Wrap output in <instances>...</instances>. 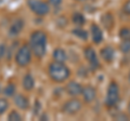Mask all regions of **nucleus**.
Returning a JSON list of instances; mask_svg holds the SVG:
<instances>
[{
	"mask_svg": "<svg viewBox=\"0 0 130 121\" xmlns=\"http://www.w3.org/2000/svg\"><path fill=\"white\" fill-rule=\"evenodd\" d=\"M31 51L35 53L37 57H42L46 54L47 50V36L43 31H34L29 39Z\"/></svg>",
	"mask_w": 130,
	"mask_h": 121,
	"instance_id": "f257e3e1",
	"label": "nucleus"
},
{
	"mask_svg": "<svg viewBox=\"0 0 130 121\" xmlns=\"http://www.w3.org/2000/svg\"><path fill=\"white\" fill-rule=\"evenodd\" d=\"M70 69L63 63L53 62L49 65V76L55 82H63L70 77Z\"/></svg>",
	"mask_w": 130,
	"mask_h": 121,
	"instance_id": "f03ea898",
	"label": "nucleus"
},
{
	"mask_svg": "<svg viewBox=\"0 0 130 121\" xmlns=\"http://www.w3.org/2000/svg\"><path fill=\"white\" fill-rule=\"evenodd\" d=\"M30 59H31V50L27 44H24L16 52L15 63L20 67H24L30 63Z\"/></svg>",
	"mask_w": 130,
	"mask_h": 121,
	"instance_id": "7ed1b4c3",
	"label": "nucleus"
},
{
	"mask_svg": "<svg viewBox=\"0 0 130 121\" xmlns=\"http://www.w3.org/2000/svg\"><path fill=\"white\" fill-rule=\"evenodd\" d=\"M119 100V87L116 82H111L107 89L105 104L107 107H114Z\"/></svg>",
	"mask_w": 130,
	"mask_h": 121,
	"instance_id": "20e7f679",
	"label": "nucleus"
},
{
	"mask_svg": "<svg viewBox=\"0 0 130 121\" xmlns=\"http://www.w3.org/2000/svg\"><path fill=\"white\" fill-rule=\"evenodd\" d=\"M27 5L29 7V9L39 16H43V15L48 14L49 11H50L49 5L47 2L41 1V0H28Z\"/></svg>",
	"mask_w": 130,
	"mask_h": 121,
	"instance_id": "39448f33",
	"label": "nucleus"
},
{
	"mask_svg": "<svg viewBox=\"0 0 130 121\" xmlns=\"http://www.w3.org/2000/svg\"><path fill=\"white\" fill-rule=\"evenodd\" d=\"M80 109H81V103H80V100L76 99V98L67 100L62 107L63 112L64 114H67V115H75Z\"/></svg>",
	"mask_w": 130,
	"mask_h": 121,
	"instance_id": "423d86ee",
	"label": "nucleus"
},
{
	"mask_svg": "<svg viewBox=\"0 0 130 121\" xmlns=\"http://www.w3.org/2000/svg\"><path fill=\"white\" fill-rule=\"evenodd\" d=\"M85 56H86L89 65H90V67L93 70H95L96 68H99V65H100L99 59H98V56H96L95 52L92 48H87L86 51H85Z\"/></svg>",
	"mask_w": 130,
	"mask_h": 121,
	"instance_id": "0eeeda50",
	"label": "nucleus"
},
{
	"mask_svg": "<svg viewBox=\"0 0 130 121\" xmlns=\"http://www.w3.org/2000/svg\"><path fill=\"white\" fill-rule=\"evenodd\" d=\"M81 94H83V96H84L85 102L91 103V102H93V100H94V98H95V96H96V91H95V89L93 88V87L87 86V87L83 88Z\"/></svg>",
	"mask_w": 130,
	"mask_h": 121,
	"instance_id": "6e6552de",
	"label": "nucleus"
},
{
	"mask_svg": "<svg viewBox=\"0 0 130 121\" xmlns=\"http://www.w3.org/2000/svg\"><path fill=\"white\" fill-rule=\"evenodd\" d=\"M23 27H24V21L21 18H16L15 21H13V23L11 24L9 33L11 36H18L22 31Z\"/></svg>",
	"mask_w": 130,
	"mask_h": 121,
	"instance_id": "1a4fd4ad",
	"label": "nucleus"
},
{
	"mask_svg": "<svg viewBox=\"0 0 130 121\" xmlns=\"http://www.w3.org/2000/svg\"><path fill=\"white\" fill-rule=\"evenodd\" d=\"M81 91H83V87H81L78 82H75V81L70 82L66 87V92L71 96L79 95V94H81Z\"/></svg>",
	"mask_w": 130,
	"mask_h": 121,
	"instance_id": "9d476101",
	"label": "nucleus"
},
{
	"mask_svg": "<svg viewBox=\"0 0 130 121\" xmlns=\"http://www.w3.org/2000/svg\"><path fill=\"white\" fill-rule=\"evenodd\" d=\"M91 37H92V40L94 43H100L103 40L102 30H101L100 27L95 25V24H93L91 26Z\"/></svg>",
	"mask_w": 130,
	"mask_h": 121,
	"instance_id": "9b49d317",
	"label": "nucleus"
},
{
	"mask_svg": "<svg viewBox=\"0 0 130 121\" xmlns=\"http://www.w3.org/2000/svg\"><path fill=\"white\" fill-rule=\"evenodd\" d=\"M14 103L19 108L21 109H27L28 106H29V100L26 96H24L22 94H19L14 97Z\"/></svg>",
	"mask_w": 130,
	"mask_h": 121,
	"instance_id": "f8f14e48",
	"label": "nucleus"
},
{
	"mask_svg": "<svg viewBox=\"0 0 130 121\" xmlns=\"http://www.w3.org/2000/svg\"><path fill=\"white\" fill-rule=\"evenodd\" d=\"M101 56L107 63H111L114 59V49L112 47H105L101 50Z\"/></svg>",
	"mask_w": 130,
	"mask_h": 121,
	"instance_id": "ddd939ff",
	"label": "nucleus"
},
{
	"mask_svg": "<svg viewBox=\"0 0 130 121\" xmlns=\"http://www.w3.org/2000/svg\"><path fill=\"white\" fill-rule=\"evenodd\" d=\"M34 86H35V80L32 78V76L30 74H27L25 75V77L23 79V87L25 89L26 91H30L34 89Z\"/></svg>",
	"mask_w": 130,
	"mask_h": 121,
	"instance_id": "4468645a",
	"label": "nucleus"
},
{
	"mask_svg": "<svg viewBox=\"0 0 130 121\" xmlns=\"http://www.w3.org/2000/svg\"><path fill=\"white\" fill-rule=\"evenodd\" d=\"M53 59L54 62L64 63L66 61V53L63 49H55L53 52Z\"/></svg>",
	"mask_w": 130,
	"mask_h": 121,
	"instance_id": "2eb2a0df",
	"label": "nucleus"
},
{
	"mask_svg": "<svg viewBox=\"0 0 130 121\" xmlns=\"http://www.w3.org/2000/svg\"><path fill=\"white\" fill-rule=\"evenodd\" d=\"M73 23L77 26H81L85 23V16L81 13H75L73 15Z\"/></svg>",
	"mask_w": 130,
	"mask_h": 121,
	"instance_id": "dca6fc26",
	"label": "nucleus"
},
{
	"mask_svg": "<svg viewBox=\"0 0 130 121\" xmlns=\"http://www.w3.org/2000/svg\"><path fill=\"white\" fill-rule=\"evenodd\" d=\"M73 34H74L75 36H77V37H79L80 39H84V40H86L88 38L87 31L81 29V28H76V29H74L73 30Z\"/></svg>",
	"mask_w": 130,
	"mask_h": 121,
	"instance_id": "f3484780",
	"label": "nucleus"
},
{
	"mask_svg": "<svg viewBox=\"0 0 130 121\" xmlns=\"http://www.w3.org/2000/svg\"><path fill=\"white\" fill-rule=\"evenodd\" d=\"M119 36L123 40H130V28L124 27L119 31Z\"/></svg>",
	"mask_w": 130,
	"mask_h": 121,
	"instance_id": "a211bd4d",
	"label": "nucleus"
},
{
	"mask_svg": "<svg viewBox=\"0 0 130 121\" xmlns=\"http://www.w3.org/2000/svg\"><path fill=\"white\" fill-rule=\"evenodd\" d=\"M3 93H5L7 96H13L14 93H15V86H14V84H12V83H9L5 88Z\"/></svg>",
	"mask_w": 130,
	"mask_h": 121,
	"instance_id": "6ab92c4d",
	"label": "nucleus"
},
{
	"mask_svg": "<svg viewBox=\"0 0 130 121\" xmlns=\"http://www.w3.org/2000/svg\"><path fill=\"white\" fill-rule=\"evenodd\" d=\"M120 51L123 53H130V40H124L120 44Z\"/></svg>",
	"mask_w": 130,
	"mask_h": 121,
	"instance_id": "aec40b11",
	"label": "nucleus"
},
{
	"mask_svg": "<svg viewBox=\"0 0 130 121\" xmlns=\"http://www.w3.org/2000/svg\"><path fill=\"white\" fill-rule=\"evenodd\" d=\"M8 108H9V103L6 98H0V115H2Z\"/></svg>",
	"mask_w": 130,
	"mask_h": 121,
	"instance_id": "412c9836",
	"label": "nucleus"
},
{
	"mask_svg": "<svg viewBox=\"0 0 130 121\" xmlns=\"http://www.w3.org/2000/svg\"><path fill=\"white\" fill-rule=\"evenodd\" d=\"M8 119L11 120V121H20V120H22V117L18 111H12V112H10Z\"/></svg>",
	"mask_w": 130,
	"mask_h": 121,
	"instance_id": "4be33fe9",
	"label": "nucleus"
},
{
	"mask_svg": "<svg viewBox=\"0 0 130 121\" xmlns=\"http://www.w3.org/2000/svg\"><path fill=\"white\" fill-rule=\"evenodd\" d=\"M123 11H124V13H126L127 15H130V0H128V1L124 5Z\"/></svg>",
	"mask_w": 130,
	"mask_h": 121,
	"instance_id": "5701e85b",
	"label": "nucleus"
},
{
	"mask_svg": "<svg viewBox=\"0 0 130 121\" xmlns=\"http://www.w3.org/2000/svg\"><path fill=\"white\" fill-rule=\"evenodd\" d=\"M49 2H50L53 7L58 8V7L61 6V3H62V0H49Z\"/></svg>",
	"mask_w": 130,
	"mask_h": 121,
	"instance_id": "b1692460",
	"label": "nucleus"
},
{
	"mask_svg": "<svg viewBox=\"0 0 130 121\" xmlns=\"http://www.w3.org/2000/svg\"><path fill=\"white\" fill-rule=\"evenodd\" d=\"M5 53H6V47L3 46V44H1V46H0V59L3 57Z\"/></svg>",
	"mask_w": 130,
	"mask_h": 121,
	"instance_id": "393cba45",
	"label": "nucleus"
},
{
	"mask_svg": "<svg viewBox=\"0 0 130 121\" xmlns=\"http://www.w3.org/2000/svg\"><path fill=\"white\" fill-rule=\"evenodd\" d=\"M128 110H129V114H130V103H129V106H128Z\"/></svg>",
	"mask_w": 130,
	"mask_h": 121,
	"instance_id": "a878e982",
	"label": "nucleus"
},
{
	"mask_svg": "<svg viewBox=\"0 0 130 121\" xmlns=\"http://www.w3.org/2000/svg\"><path fill=\"white\" fill-rule=\"evenodd\" d=\"M78 1H83V0H78Z\"/></svg>",
	"mask_w": 130,
	"mask_h": 121,
	"instance_id": "bb28decb",
	"label": "nucleus"
},
{
	"mask_svg": "<svg viewBox=\"0 0 130 121\" xmlns=\"http://www.w3.org/2000/svg\"><path fill=\"white\" fill-rule=\"evenodd\" d=\"M129 80H130V75H129Z\"/></svg>",
	"mask_w": 130,
	"mask_h": 121,
	"instance_id": "cd10ccee",
	"label": "nucleus"
}]
</instances>
